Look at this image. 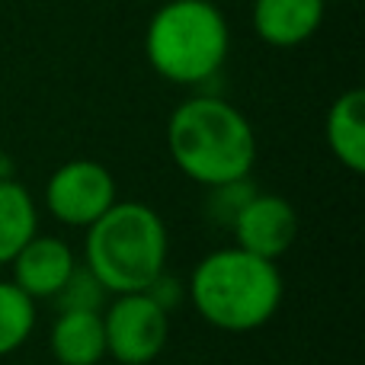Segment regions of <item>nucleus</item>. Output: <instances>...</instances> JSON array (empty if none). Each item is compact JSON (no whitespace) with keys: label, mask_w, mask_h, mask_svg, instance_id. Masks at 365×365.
I'll use <instances>...</instances> for the list:
<instances>
[{"label":"nucleus","mask_w":365,"mask_h":365,"mask_svg":"<svg viewBox=\"0 0 365 365\" xmlns=\"http://www.w3.org/2000/svg\"><path fill=\"white\" fill-rule=\"evenodd\" d=\"M324 4L327 0H253V32L272 48H295L321 29Z\"/></svg>","instance_id":"obj_9"},{"label":"nucleus","mask_w":365,"mask_h":365,"mask_svg":"<svg viewBox=\"0 0 365 365\" xmlns=\"http://www.w3.org/2000/svg\"><path fill=\"white\" fill-rule=\"evenodd\" d=\"M170 237L167 225L145 202L109 205L83 240V266L103 282L109 295L148 292L167 272Z\"/></svg>","instance_id":"obj_3"},{"label":"nucleus","mask_w":365,"mask_h":365,"mask_svg":"<svg viewBox=\"0 0 365 365\" xmlns=\"http://www.w3.org/2000/svg\"><path fill=\"white\" fill-rule=\"evenodd\" d=\"M48 349L58 365H100L106 359L103 311H58Z\"/></svg>","instance_id":"obj_10"},{"label":"nucleus","mask_w":365,"mask_h":365,"mask_svg":"<svg viewBox=\"0 0 365 365\" xmlns=\"http://www.w3.org/2000/svg\"><path fill=\"white\" fill-rule=\"evenodd\" d=\"M115 202V177L100 160H68L45 182V208L55 221L87 231Z\"/></svg>","instance_id":"obj_6"},{"label":"nucleus","mask_w":365,"mask_h":365,"mask_svg":"<svg viewBox=\"0 0 365 365\" xmlns=\"http://www.w3.org/2000/svg\"><path fill=\"white\" fill-rule=\"evenodd\" d=\"M38 234V208L23 182L0 177V266L19 253L26 240Z\"/></svg>","instance_id":"obj_12"},{"label":"nucleus","mask_w":365,"mask_h":365,"mask_svg":"<svg viewBox=\"0 0 365 365\" xmlns=\"http://www.w3.org/2000/svg\"><path fill=\"white\" fill-rule=\"evenodd\" d=\"M285 282L276 259L250 250L221 247L195 263L189 276V302L195 314L225 334H250L276 317Z\"/></svg>","instance_id":"obj_2"},{"label":"nucleus","mask_w":365,"mask_h":365,"mask_svg":"<svg viewBox=\"0 0 365 365\" xmlns=\"http://www.w3.org/2000/svg\"><path fill=\"white\" fill-rule=\"evenodd\" d=\"M36 330V302L0 279V359L26 346Z\"/></svg>","instance_id":"obj_13"},{"label":"nucleus","mask_w":365,"mask_h":365,"mask_svg":"<svg viewBox=\"0 0 365 365\" xmlns=\"http://www.w3.org/2000/svg\"><path fill=\"white\" fill-rule=\"evenodd\" d=\"M327 148L346 170H365V93L359 87L340 93L327 109L324 122Z\"/></svg>","instance_id":"obj_11"},{"label":"nucleus","mask_w":365,"mask_h":365,"mask_svg":"<svg viewBox=\"0 0 365 365\" xmlns=\"http://www.w3.org/2000/svg\"><path fill=\"white\" fill-rule=\"evenodd\" d=\"M227 225L240 250H250L263 259L285 257L298 237L295 205L276 192H250Z\"/></svg>","instance_id":"obj_7"},{"label":"nucleus","mask_w":365,"mask_h":365,"mask_svg":"<svg viewBox=\"0 0 365 365\" xmlns=\"http://www.w3.org/2000/svg\"><path fill=\"white\" fill-rule=\"evenodd\" d=\"M58 311H103L109 302V292L103 289V282L77 263V269L71 272V279L64 282V289L55 295Z\"/></svg>","instance_id":"obj_14"},{"label":"nucleus","mask_w":365,"mask_h":365,"mask_svg":"<svg viewBox=\"0 0 365 365\" xmlns=\"http://www.w3.org/2000/svg\"><path fill=\"white\" fill-rule=\"evenodd\" d=\"M167 148L182 177L205 189L250 177L257 135L237 106L218 96H189L167 122Z\"/></svg>","instance_id":"obj_1"},{"label":"nucleus","mask_w":365,"mask_h":365,"mask_svg":"<svg viewBox=\"0 0 365 365\" xmlns=\"http://www.w3.org/2000/svg\"><path fill=\"white\" fill-rule=\"evenodd\" d=\"M13 279L19 292L32 298V302H45L64 289V282L71 279V272L77 269V257L61 237L51 234H36L32 240H26L19 247V253L10 259Z\"/></svg>","instance_id":"obj_8"},{"label":"nucleus","mask_w":365,"mask_h":365,"mask_svg":"<svg viewBox=\"0 0 365 365\" xmlns=\"http://www.w3.org/2000/svg\"><path fill=\"white\" fill-rule=\"evenodd\" d=\"M231 45L227 19L212 0H160L145 32L154 74L180 87L212 81Z\"/></svg>","instance_id":"obj_4"},{"label":"nucleus","mask_w":365,"mask_h":365,"mask_svg":"<svg viewBox=\"0 0 365 365\" xmlns=\"http://www.w3.org/2000/svg\"><path fill=\"white\" fill-rule=\"evenodd\" d=\"M170 311L151 292L113 295L103 308L106 356L119 365H151L170 336Z\"/></svg>","instance_id":"obj_5"}]
</instances>
